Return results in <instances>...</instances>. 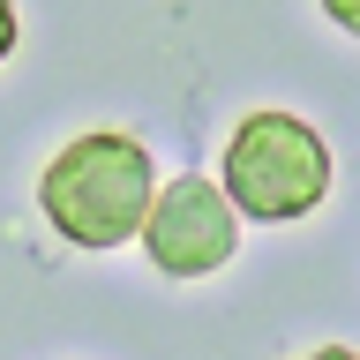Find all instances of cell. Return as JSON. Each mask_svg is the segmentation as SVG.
<instances>
[{
  "label": "cell",
  "instance_id": "6",
  "mask_svg": "<svg viewBox=\"0 0 360 360\" xmlns=\"http://www.w3.org/2000/svg\"><path fill=\"white\" fill-rule=\"evenodd\" d=\"M308 360H360V353H345V345H323V353H308Z\"/></svg>",
  "mask_w": 360,
  "mask_h": 360
},
{
  "label": "cell",
  "instance_id": "2",
  "mask_svg": "<svg viewBox=\"0 0 360 360\" xmlns=\"http://www.w3.org/2000/svg\"><path fill=\"white\" fill-rule=\"evenodd\" d=\"M218 195L233 202V218L292 225L330 195V150L300 112H248L233 128V143H225Z\"/></svg>",
  "mask_w": 360,
  "mask_h": 360
},
{
  "label": "cell",
  "instance_id": "4",
  "mask_svg": "<svg viewBox=\"0 0 360 360\" xmlns=\"http://www.w3.org/2000/svg\"><path fill=\"white\" fill-rule=\"evenodd\" d=\"M323 15H330L338 30H353V38H360V0H323Z\"/></svg>",
  "mask_w": 360,
  "mask_h": 360
},
{
  "label": "cell",
  "instance_id": "1",
  "mask_svg": "<svg viewBox=\"0 0 360 360\" xmlns=\"http://www.w3.org/2000/svg\"><path fill=\"white\" fill-rule=\"evenodd\" d=\"M158 195V165L128 128H90L53 150L38 180V210L68 248H128Z\"/></svg>",
  "mask_w": 360,
  "mask_h": 360
},
{
  "label": "cell",
  "instance_id": "5",
  "mask_svg": "<svg viewBox=\"0 0 360 360\" xmlns=\"http://www.w3.org/2000/svg\"><path fill=\"white\" fill-rule=\"evenodd\" d=\"M15 30H22V22H15V0H0V60L15 53Z\"/></svg>",
  "mask_w": 360,
  "mask_h": 360
},
{
  "label": "cell",
  "instance_id": "3",
  "mask_svg": "<svg viewBox=\"0 0 360 360\" xmlns=\"http://www.w3.org/2000/svg\"><path fill=\"white\" fill-rule=\"evenodd\" d=\"M135 240L150 248V263L165 278H210V270L233 263V248H240V218H233V202L218 195V180H158L150 210H143V233Z\"/></svg>",
  "mask_w": 360,
  "mask_h": 360
}]
</instances>
